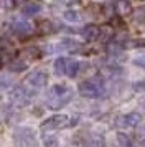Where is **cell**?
Returning a JSON list of instances; mask_svg holds the SVG:
<instances>
[{
  "instance_id": "obj_1",
  "label": "cell",
  "mask_w": 145,
  "mask_h": 147,
  "mask_svg": "<svg viewBox=\"0 0 145 147\" xmlns=\"http://www.w3.org/2000/svg\"><path fill=\"white\" fill-rule=\"evenodd\" d=\"M74 98V89L68 84H53L48 93H46V106L56 111V109H61L64 107L66 104H69Z\"/></svg>"
},
{
  "instance_id": "obj_2",
  "label": "cell",
  "mask_w": 145,
  "mask_h": 147,
  "mask_svg": "<svg viewBox=\"0 0 145 147\" xmlns=\"http://www.w3.org/2000/svg\"><path fill=\"white\" fill-rule=\"evenodd\" d=\"M78 91L83 98L87 99H99L105 94V84L104 80L101 78H87L78 84Z\"/></svg>"
},
{
  "instance_id": "obj_3",
  "label": "cell",
  "mask_w": 145,
  "mask_h": 147,
  "mask_svg": "<svg viewBox=\"0 0 145 147\" xmlns=\"http://www.w3.org/2000/svg\"><path fill=\"white\" fill-rule=\"evenodd\" d=\"M81 61L76 58H66V56H59L54 61V73L58 76H68V78H76L81 71Z\"/></svg>"
},
{
  "instance_id": "obj_4",
  "label": "cell",
  "mask_w": 145,
  "mask_h": 147,
  "mask_svg": "<svg viewBox=\"0 0 145 147\" xmlns=\"http://www.w3.org/2000/svg\"><path fill=\"white\" fill-rule=\"evenodd\" d=\"M71 124H72V121L68 114H53V116L46 117L40 124V131H43V132H54V131L66 129Z\"/></svg>"
},
{
  "instance_id": "obj_5",
  "label": "cell",
  "mask_w": 145,
  "mask_h": 147,
  "mask_svg": "<svg viewBox=\"0 0 145 147\" xmlns=\"http://www.w3.org/2000/svg\"><path fill=\"white\" fill-rule=\"evenodd\" d=\"M10 101H12L13 106H17V107L28 106L30 101H32V93L26 89V86L18 84V86H15L10 91Z\"/></svg>"
},
{
  "instance_id": "obj_6",
  "label": "cell",
  "mask_w": 145,
  "mask_h": 147,
  "mask_svg": "<svg viewBox=\"0 0 145 147\" xmlns=\"http://www.w3.org/2000/svg\"><path fill=\"white\" fill-rule=\"evenodd\" d=\"M142 122V114L138 113H125L115 119V126L120 129H135Z\"/></svg>"
},
{
  "instance_id": "obj_7",
  "label": "cell",
  "mask_w": 145,
  "mask_h": 147,
  "mask_svg": "<svg viewBox=\"0 0 145 147\" xmlns=\"http://www.w3.org/2000/svg\"><path fill=\"white\" fill-rule=\"evenodd\" d=\"M15 139L25 147H35L36 146V134L30 127H17L15 129Z\"/></svg>"
},
{
  "instance_id": "obj_8",
  "label": "cell",
  "mask_w": 145,
  "mask_h": 147,
  "mask_svg": "<svg viewBox=\"0 0 145 147\" xmlns=\"http://www.w3.org/2000/svg\"><path fill=\"white\" fill-rule=\"evenodd\" d=\"M10 30H12V33L15 35V36H18V38H28V36H32V35L35 33V27L26 20L13 22L12 25H10Z\"/></svg>"
},
{
  "instance_id": "obj_9",
  "label": "cell",
  "mask_w": 145,
  "mask_h": 147,
  "mask_svg": "<svg viewBox=\"0 0 145 147\" xmlns=\"http://www.w3.org/2000/svg\"><path fill=\"white\" fill-rule=\"evenodd\" d=\"M26 86H32L33 89H41L48 84V73L46 71H41V69H36V71H32L25 78Z\"/></svg>"
},
{
  "instance_id": "obj_10",
  "label": "cell",
  "mask_w": 145,
  "mask_h": 147,
  "mask_svg": "<svg viewBox=\"0 0 145 147\" xmlns=\"http://www.w3.org/2000/svg\"><path fill=\"white\" fill-rule=\"evenodd\" d=\"M101 35H102V30L101 27L97 25H94V23H89V25H84V27L81 28V36L87 41H96L101 38Z\"/></svg>"
},
{
  "instance_id": "obj_11",
  "label": "cell",
  "mask_w": 145,
  "mask_h": 147,
  "mask_svg": "<svg viewBox=\"0 0 145 147\" xmlns=\"http://www.w3.org/2000/svg\"><path fill=\"white\" fill-rule=\"evenodd\" d=\"M84 147H105V139L101 134H91L84 140Z\"/></svg>"
},
{
  "instance_id": "obj_12",
  "label": "cell",
  "mask_w": 145,
  "mask_h": 147,
  "mask_svg": "<svg viewBox=\"0 0 145 147\" xmlns=\"http://www.w3.org/2000/svg\"><path fill=\"white\" fill-rule=\"evenodd\" d=\"M40 12H41V5L36 3V2H28L21 7V15L23 17H35Z\"/></svg>"
},
{
  "instance_id": "obj_13",
  "label": "cell",
  "mask_w": 145,
  "mask_h": 147,
  "mask_svg": "<svg viewBox=\"0 0 145 147\" xmlns=\"http://www.w3.org/2000/svg\"><path fill=\"white\" fill-rule=\"evenodd\" d=\"M54 48H56L58 51H71V50L79 48V43L78 41H74V40H71V38H64V40L59 41Z\"/></svg>"
},
{
  "instance_id": "obj_14",
  "label": "cell",
  "mask_w": 145,
  "mask_h": 147,
  "mask_svg": "<svg viewBox=\"0 0 145 147\" xmlns=\"http://www.w3.org/2000/svg\"><path fill=\"white\" fill-rule=\"evenodd\" d=\"M8 69L13 71V73H20V71H25L26 69V61L23 60H13L10 65H8Z\"/></svg>"
},
{
  "instance_id": "obj_15",
  "label": "cell",
  "mask_w": 145,
  "mask_h": 147,
  "mask_svg": "<svg viewBox=\"0 0 145 147\" xmlns=\"http://www.w3.org/2000/svg\"><path fill=\"white\" fill-rule=\"evenodd\" d=\"M134 139H135V144L138 147H145V126L138 127L135 134H134Z\"/></svg>"
},
{
  "instance_id": "obj_16",
  "label": "cell",
  "mask_w": 145,
  "mask_h": 147,
  "mask_svg": "<svg viewBox=\"0 0 145 147\" xmlns=\"http://www.w3.org/2000/svg\"><path fill=\"white\" fill-rule=\"evenodd\" d=\"M117 140H119V146L120 147H135L134 146V142L129 136H125L124 132H119L117 134Z\"/></svg>"
},
{
  "instance_id": "obj_17",
  "label": "cell",
  "mask_w": 145,
  "mask_h": 147,
  "mask_svg": "<svg viewBox=\"0 0 145 147\" xmlns=\"http://www.w3.org/2000/svg\"><path fill=\"white\" fill-rule=\"evenodd\" d=\"M63 18H64L66 22H72V23H76V22H79V13L76 12V10H66L64 13H63Z\"/></svg>"
},
{
  "instance_id": "obj_18",
  "label": "cell",
  "mask_w": 145,
  "mask_h": 147,
  "mask_svg": "<svg viewBox=\"0 0 145 147\" xmlns=\"http://www.w3.org/2000/svg\"><path fill=\"white\" fill-rule=\"evenodd\" d=\"M43 147H59V140L54 136H46L43 139Z\"/></svg>"
},
{
  "instance_id": "obj_19",
  "label": "cell",
  "mask_w": 145,
  "mask_h": 147,
  "mask_svg": "<svg viewBox=\"0 0 145 147\" xmlns=\"http://www.w3.org/2000/svg\"><path fill=\"white\" fill-rule=\"evenodd\" d=\"M132 89H134L135 93L145 94V80H142V81H137V83H134V84H132Z\"/></svg>"
},
{
  "instance_id": "obj_20",
  "label": "cell",
  "mask_w": 145,
  "mask_h": 147,
  "mask_svg": "<svg viewBox=\"0 0 145 147\" xmlns=\"http://www.w3.org/2000/svg\"><path fill=\"white\" fill-rule=\"evenodd\" d=\"M132 63H134L135 66H138V68H142V69H145V53H142V55H138V56H135Z\"/></svg>"
},
{
  "instance_id": "obj_21",
  "label": "cell",
  "mask_w": 145,
  "mask_h": 147,
  "mask_svg": "<svg viewBox=\"0 0 145 147\" xmlns=\"http://www.w3.org/2000/svg\"><path fill=\"white\" fill-rule=\"evenodd\" d=\"M144 104H145V101H144Z\"/></svg>"
}]
</instances>
